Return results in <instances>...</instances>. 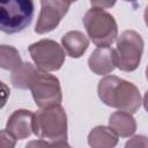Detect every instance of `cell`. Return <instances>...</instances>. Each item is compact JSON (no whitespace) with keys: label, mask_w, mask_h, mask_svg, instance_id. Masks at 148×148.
Returning a JSON list of instances; mask_svg holds the SVG:
<instances>
[{"label":"cell","mask_w":148,"mask_h":148,"mask_svg":"<svg viewBox=\"0 0 148 148\" xmlns=\"http://www.w3.org/2000/svg\"><path fill=\"white\" fill-rule=\"evenodd\" d=\"M98 97L101 101L111 108L127 113H135L141 105V95L138 87L114 75H106L97 87Z\"/></svg>","instance_id":"obj_1"},{"label":"cell","mask_w":148,"mask_h":148,"mask_svg":"<svg viewBox=\"0 0 148 148\" xmlns=\"http://www.w3.org/2000/svg\"><path fill=\"white\" fill-rule=\"evenodd\" d=\"M32 132L36 136L49 142L66 141L67 114L61 105L40 109L34 116Z\"/></svg>","instance_id":"obj_2"},{"label":"cell","mask_w":148,"mask_h":148,"mask_svg":"<svg viewBox=\"0 0 148 148\" xmlns=\"http://www.w3.org/2000/svg\"><path fill=\"white\" fill-rule=\"evenodd\" d=\"M82 21L88 37L98 47H110L118 38L117 22L113 15L103 8L91 7L86 12Z\"/></svg>","instance_id":"obj_3"},{"label":"cell","mask_w":148,"mask_h":148,"mask_svg":"<svg viewBox=\"0 0 148 148\" xmlns=\"http://www.w3.org/2000/svg\"><path fill=\"white\" fill-rule=\"evenodd\" d=\"M35 6L31 0H8L0 3V29L13 35L21 32L30 25Z\"/></svg>","instance_id":"obj_4"},{"label":"cell","mask_w":148,"mask_h":148,"mask_svg":"<svg viewBox=\"0 0 148 148\" xmlns=\"http://www.w3.org/2000/svg\"><path fill=\"white\" fill-rule=\"evenodd\" d=\"M143 39L134 30H125L118 38L113 49L116 67L123 72L135 71L141 61L143 53Z\"/></svg>","instance_id":"obj_5"},{"label":"cell","mask_w":148,"mask_h":148,"mask_svg":"<svg viewBox=\"0 0 148 148\" xmlns=\"http://www.w3.org/2000/svg\"><path fill=\"white\" fill-rule=\"evenodd\" d=\"M29 53L36 67L42 72H56L65 62L62 47L52 39H40L29 46Z\"/></svg>","instance_id":"obj_6"},{"label":"cell","mask_w":148,"mask_h":148,"mask_svg":"<svg viewBox=\"0 0 148 148\" xmlns=\"http://www.w3.org/2000/svg\"><path fill=\"white\" fill-rule=\"evenodd\" d=\"M31 95L36 105L40 109L60 105L62 92L59 79L52 74L39 71L31 87Z\"/></svg>","instance_id":"obj_7"},{"label":"cell","mask_w":148,"mask_h":148,"mask_svg":"<svg viewBox=\"0 0 148 148\" xmlns=\"http://www.w3.org/2000/svg\"><path fill=\"white\" fill-rule=\"evenodd\" d=\"M71 2L61 0H42L40 13L36 23L35 32L43 35L54 30L62 17L67 14Z\"/></svg>","instance_id":"obj_8"},{"label":"cell","mask_w":148,"mask_h":148,"mask_svg":"<svg viewBox=\"0 0 148 148\" xmlns=\"http://www.w3.org/2000/svg\"><path fill=\"white\" fill-rule=\"evenodd\" d=\"M35 113L29 110L20 109L15 110L8 118L6 130L16 140H23L31 135L32 133V120Z\"/></svg>","instance_id":"obj_9"},{"label":"cell","mask_w":148,"mask_h":148,"mask_svg":"<svg viewBox=\"0 0 148 148\" xmlns=\"http://www.w3.org/2000/svg\"><path fill=\"white\" fill-rule=\"evenodd\" d=\"M88 66L96 75H106L116 68L113 49L97 47L92 51L88 59Z\"/></svg>","instance_id":"obj_10"},{"label":"cell","mask_w":148,"mask_h":148,"mask_svg":"<svg viewBox=\"0 0 148 148\" xmlns=\"http://www.w3.org/2000/svg\"><path fill=\"white\" fill-rule=\"evenodd\" d=\"M61 45L71 58L76 59L82 57L87 51L89 46V39L83 32L77 30H72L62 36Z\"/></svg>","instance_id":"obj_11"},{"label":"cell","mask_w":148,"mask_h":148,"mask_svg":"<svg viewBox=\"0 0 148 148\" xmlns=\"http://www.w3.org/2000/svg\"><path fill=\"white\" fill-rule=\"evenodd\" d=\"M118 143V134L109 126H96L88 135V145L91 148H114Z\"/></svg>","instance_id":"obj_12"},{"label":"cell","mask_w":148,"mask_h":148,"mask_svg":"<svg viewBox=\"0 0 148 148\" xmlns=\"http://www.w3.org/2000/svg\"><path fill=\"white\" fill-rule=\"evenodd\" d=\"M109 126L121 138H130L136 131V121L131 113L116 111L109 118Z\"/></svg>","instance_id":"obj_13"},{"label":"cell","mask_w":148,"mask_h":148,"mask_svg":"<svg viewBox=\"0 0 148 148\" xmlns=\"http://www.w3.org/2000/svg\"><path fill=\"white\" fill-rule=\"evenodd\" d=\"M38 72L39 69L31 62H22L16 69L12 72L10 81L13 87L17 89H30Z\"/></svg>","instance_id":"obj_14"},{"label":"cell","mask_w":148,"mask_h":148,"mask_svg":"<svg viewBox=\"0 0 148 148\" xmlns=\"http://www.w3.org/2000/svg\"><path fill=\"white\" fill-rule=\"evenodd\" d=\"M22 64L18 51L10 45L0 46V66L7 71H14Z\"/></svg>","instance_id":"obj_15"},{"label":"cell","mask_w":148,"mask_h":148,"mask_svg":"<svg viewBox=\"0 0 148 148\" xmlns=\"http://www.w3.org/2000/svg\"><path fill=\"white\" fill-rule=\"evenodd\" d=\"M124 148H148V136L134 135L125 143Z\"/></svg>","instance_id":"obj_16"},{"label":"cell","mask_w":148,"mask_h":148,"mask_svg":"<svg viewBox=\"0 0 148 148\" xmlns=\"http://www.w3.org/2000/svg\"><path fill=\"white\" fill-rule=\"evenodd\" d=\"M15 142H16V139L10 133H8V131L6 128L1 131V145H2V148H14Z\"/></svg>","instance_id":"obj_17"},{"label":"cell","mask_w":148,"mask_h":148,"mask_svg":"<svg viewBox=\"0 0 148 148\" xmlns=\"http://www.w3.org/2000/svg\"><path fill=\"white\" fill-rule=\"evenodd\" d=\"M49 141L46 140H32V141H29L25 146V148H47L49 147Z\"/></svg>","instance_id":"obj_18"},{"label":"cell","mask_w":148,"mask_h":148,"mask_svg":"<svg viewBox=\"0 0 148 148\" xmlns=\"http://www.w3.org/2000/svg\"><path fill=\"white\" fill-rule=\"evenodd\" d=\"M47 148H72L67 141H57V142H50Z\"/></svg>","instance_id":"obj_19"},{"label":"cell","mask_w":148,"mask_h":148,"mask_svg":"<svg viewBox=\"0 0 148 148\" xmlns=\"http://www.w3.org/2000/svg\"><path fill=\"white\" fill-rule=\"evenodd\" d=\"M92 7H97V8H105V7H111L114 5V2H106V1H90Z\"/></svg>","instance_id":"obj_20"},{"label":"cell","mask_w":148,"mask_h":148,"mask_svg":"<svg viewBox=\"0 0 148 148\" xmlns=\"http://www.w3.org/2000/svg\"><path fill=\"white\" fill-rule=\"evenodd\" d=\"M142 103H143L145 110L148 112V90H147V92H146L145 96H143V101H142Z\"/></svg>","instance_id":"obj_21"},{"label":"cell","mask_w":148,"mask_h":148,"mask_svg":"<svg viewBox=\"0 0 148 148\" xmlns=\"http://www.w3.org/2000/svg\"><path fill=\"white\" fill-rule=\"evenodd\" d=\"M143 17H145V22H146V24H147V27H148V6H147V7H146V9H145Z\"/></svg>","instance_id":"obj_22"},{"label":"cell","mask_w":148,"mask_h":148,"mask_svg":"<svg viewBox=\"0 0 148 148\" xmlns=\"http://www.w3.org/2000/svg\"><path fill=\"white\" fill-rule=\"evenodd\" d=\"M146 77H147V80H148V66H147V68H146Z\"/></svg>","instance_id":"obj_23"}]
</instances>
